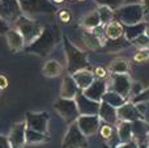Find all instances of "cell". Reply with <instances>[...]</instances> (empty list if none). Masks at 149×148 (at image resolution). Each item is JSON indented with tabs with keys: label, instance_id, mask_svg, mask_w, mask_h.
I'll list each match as a JSON object with an SVG mask.
<instances>
[{
	"label": "cell",
	"instance_id": "cell-1",
	"mask_svg": "<svg viewBox=\"0 0 149 148\" xmlns=\"http://www.w3.org/2000/svg\"><path fill=\"white\" fill-rule=\"evenodd\" d=\"M60 41V30L56 25H47L43 26L41 36L31 42L30 45H26L24 51L28 54H36L45 58L54 50V47Z\"/></svg>",
	"mask_w": 149,
	"mask_h": 148
},
{
	"label": "cell",
	"instance_id": "cell-2",
	"mask_svg": "<svg viewBox=\"0 0 149 148\" xmlns=\"http://www.w3.org/2000/svg\"><path fill=\"white\" fill-rule=\"evenodd\" d=\"M63 47L65 52V60H67V71L70 75H73L77 71L89 70L88 57L82 50L74 46L72 42L67 38V36L63 34Z\"/></svg>",
	"mask_w": 149,
	"mask_h": 148
},
{
	"label": "cell",
	"instance_id": "cell-3",
	"mask_svg": "<svg viewBox=\"0 0 149 148\" xmlns=\"http://www.w3.org/2000/svg\"><path fill=\"white\" fill-rule=\"evenodd\" d=\"M12 28L17 29L21 33L25 45H30L31 42H34L39 36H41L42 30H43V26L38 22V21L33 20L31 17L22 15L15 24H13Z\"/></svg>",
	"mask_w": 149,
	"mask_h": 148
},
{
	"label": "cell",
	"instance_id": "cell-4",
	"mask_svg": "<svg viewBox=\"0 0 149 148\" xmlns=\"http://www.w3.org/2000/svg\"><path fill=\"white\" fill-rule=\"evenodd\" d=\"M144 13V8L141 4H126L119 7L116 13H114V15H116L118 21L122 25L128 26L141 22Z\"/></svg>",
	"mask_w": 149,
	"mask_h": 148
},
{
	"label": "cell",
	"instance_id": "cell-5",
	"mask_svg": "<svg viewBox=\"0 0 149 148\" xmlns=\"http://www.w3.org/2000/svg\"><path fill=\"white\" fill-rule=\"evenodd\" d=\"M21 10L25 16L39 15V13H54L56 7L50 0H18Z\"/></svg>",
	"mask_w": 149,
	"mask_h": 148
},
{
	"label": "cell",
	"instance_id": "cell-6",
	"mask_svg": "<svg viewBox=\"0 0 149 148\" xmlns=\"http://www.w3.org/2000/svg\"><path fill=\"white\" fill-rule=\"evenodd\" d=\"M22 15L18 0H0V20L7 25L13 26Z\"/></svg>",
	"mask_w": 149,
	"mask_h": 148
},
{
	"label": "cell",
	"instance_id": "cell-7",
	"mask_svg": "<svg viewBox=\"0 0 149 148\" xmlns=\"http://www.w3.org/2000/svg\"><path fill=\"white\" fill-rule=\"evenodd\" d=\"M54 109L56 113L64 119L65 123L72 125L77 121L80 117L79 110H77V105L74 100H67V98H59L55 101Z\"/></svg>",
	"mask_w": 149,
	"mask_h": 148
},
{
	"label": "cell",
	"instance_id": "cell-8",
	"mask_svg": "<svg viewBox=\"0 0 149 148\" xmlns=\"http://www.w3.org/2000/svg\"><path fill=\"white\" fill-rule=\"evenodd\" d=\"M88 139L84 134L80 131L77 123L74 122L70 125L67 133L62 142V148H86Z\"/></svg>",
	"mask_w": 149,
	"mask_h": 148
},
{
	"label": "cell",
	"instance_id": "cell-9",
	"mask_svg": "<svg viewBox=\"0 0 149 148\" xmlns=\"http://www.w3.org/2000/svg\"><path fill=\"white\" fill-rule=\"evenodd\" d=\"M49 119L50 115L47 112H26L24 122L26 125V128H30V130L38 131L42 134H47L49 133Z\"/></svg>",
	"mask_w": 149,
	"mask_h": 148
},
{
	"label": "cell",
	"instance_id": "cell-10",
	"mask_svg": "<svg viewBox=\"0 0 149 148\" xmlns=\"http://www.w3.org/2000/svg\"><path fill=\"white\" fill-rule=\"evenodd\" d=\"M80 131L85 136H93L100 131L101 119L98 115H80L76 121Z\"/></svg>",
	"mask_w": 149,
	"mask_h": 148
},
{
	"label": "cell",
	"instance_id": "cell-11",
	"mask_svg": "<svg viewBox=\"0 0 149 148\" xmlns=\"http://www.w3.org/2000/svg\"><path fill=\"white\" fill-rule=\"evenodd\" d=\"M131 84L132 80L128 73H126V75H111V84L109 87V91L116 92L118 94L123 96L124 98H128Z\"/></svg>",
	"mask_w": 149,
	"mask_h": 148
},
{
	"label": "cell",
	"instance_id": "cell-12",
	"mask_svg": "<svg viewBox=\"0 0 149 148\" xmlns=\"http://www.w3.org/2000/svg\"><path fill=\"white\" fill-rule=\"evenodd\" d=\"M116 115H118L119 122H130L134 123L136 121L143 119V114L137 110L136 105L132 104L131 101L126 102L124 105H122L120 108L116 109Z\"/></svg>",
	"mask_w": 149,
	"mask_h": 148
},
{
	"label": "cell",
	"instance_id": "cell-13",
	"mask_svg": "<svg viewBox=\"0 0 149 148\" xmlns=\"http://www.w3.org/2000/svg\"><path fill=\"white\" fill-rule=\"evenodd\" d=\"M25 133H26V125L25 122H17L12 126L7 139L10 148H24L26 144L25 140Z\"/></svg>",
	"mask_w": 149,
	"mask_h": 148
},
{
	"label": "cell",
	"instance_id": "cell-14",
	"mask_svg": "<svg viewBox=\"0 0 149 148\" xmlns=\"http://www.w3.org/2000/svg\"><path fill=\"white\" fill-rule=\"evenodd\" d=\"M74 101H76L77 110H79L80 115H98L101 102H95V101H92V100L86 98V97L82 94V92L77 93Z\"/></svg>",
	"mask_w": 149,
	"mask_h": 148
},
{
	"label": "cell",
	"instance_id": "cell-15",
	"mask_svg": "<svg viewBox=\"0 0 149 148\" xmlns=\"http://www.w3.org/2000/svg\"><path fill=\"white\" fill-rule=\"evenodd\" d=\"M107 89H109V85L106 81L97 80V79H95L92 85L88 87L85 91H82V94H84L86 98L92 100V101L101 102L103 96H105V93L107 92Z\"/></svg>",
	"mask_w": 149,
	"mask_h": 148
},
{
	"label": "cell",
	"instance_id": "cell-16",
	"mask_svg": "<svg viewBox=\"0 0 149 148\" xmlns=\"http://www.w3.org/2000/svg\"><path fill=\"white\" fill-rule=\"evenodd\" d=\"M5 39H7V45L13 52H17L20 50L25 49V41H24L21 33L17 30V29L12 28L10 26L9 30L5 33Z\"/></svg>",
	"mask_w": 149,
	"mask_h": 148
},
{
	"label": "cell",
	"instance_id": "cell-17",
	"mask_svg": "<svg viewBox=\"0 0 149 148\" xmlns=\"http://www.w3.org/2000/svg\"><path fill=\"white\" fill-rule=\"evenodd\" d=\"M79 92H80V89L77 88L72 76L71 75L64 76V79L62 81V88H60V98L74 100Z\"/></svg>",
	"mask_w": 149,
	"mask_h": 148
},
{
	"label": "cell",
	"instance_id": "cell-18",
	"mask_svg": "<svg viewBox=\"0 0 149 148\" xmlns=\"http://www.w3.org/2000/svg\"><path fill=\"white\" fill-rule=\"evenodd\" d=\"M71 76L73 77V80H74V83H76L77 88H79L81 92L85 91L88 87L92 85L93 81L95 80L94 73H93V71H90V70L77 71V72H74L73 75H71Z\"/></svg>",
	"mask_w": 149,
	"mask_h": 148
},
{
	"label": "cell",
	"instance_id": "cell-19",
	"mask_svg": "<svg viewBox=\"0 0 149 148\" xmlns=\"http://www.w3.org/2000/svg\"><path fill=\"white\" fill-rule=\"evenodd\" d=\"M98 117L101 121H103V123H109V125H118V115H116V109L110 105H107L106 102L101 101L100 104V112H98Z\"/></svg>",
	"mask_w": 149,
	"mask_h": 148
},
{
	"label": "cell",
	"instance_id": "cell-20",
	"mask_svg": "<svg viewBox=\"0 0 149 148\" xmlns=\"http://www.w3.org/2000/svg\"><path fill=\"white\" fill-rule=\"evenodd\" d=\"M103 34H105V38L109 41H115L123 37L124 31H123V25H122L119 21H111L110 24L105 25L103 28Z\"/></svg>",
	"mask_w": 149,
	"mask_h": 148
},
{
	"label": "cell",
	"instance_id": "cell-21",
	"mask_svg": "<svg viewBox=\"0 0 149 148\" xmlns=\"http://www.w3.org/2000/svg\"><path fill=\"white\" fill-rule=\"evenodd\" d=\"M145 28H147V22H144V21H141L139 24H135V25H128V26L123 25V31H124L123 36L127 41L132 42L134 39L139 38L140 36L144 34Z\"/></svg>",
	"mask_w": 149,
	"mask_h": 148
},
{
	"label": "cell",
	"instance_id": "cell-22",
	"mask_svg": "<svg viewBox=\"0 0 149 148\" xmlns=\"http://www.w3.org/2000/svg\"><path fill=\"white\" fill-rule=\"evenodd\" d=\"M116 131L120 143H128L134 140V131H132V123L130 122H118Z\"/></svg>",
	"mask_w": 149,
	"mask_h": 148
},
{
	"label": "cell",
	"instance_id": "cell-23",
	"mask_svg": "<svg viewBox=\"0 0 149 148\" xmlns=\"http://www.w3.org/2000/svg\"><path fill=\"white\" fill-rule=\"evenodd\" d=\"M111 75H126L130 72V63L124 58H116L109 66Z\"/></svg>",
	"mask_w": 149,
	"mask_h": 148
},
{
	"label": "cell",
	"instance_id": "cell-24",
	"mask_svg": "<svg viewBox=\"0 0 149 148\" xmlns=\"http://www.w3.org/2000/svg\"><path fill=\"white\" fill-rule=\"evenodd\" d=\"M62 72H63V66L55 59L47 60L43 64V68H42V73L46 77H58L59 75H62Z\"/></svg>",
	"mask_w": 149,
	"mask_h": 148
},
{
	"label": "cell",
	"instance_id": "cell-25",
	"mask_svg": "<svg viewBox=\"0 0 149 148\" xmlns=\"http://www.w3.org/2000/svg\"><path fill=\"white\" fill-rule=\"evenodd\" d=\"M103 102H106L107 105H110V106L115 108V109H118V108H120L122 105H124L127 102V98H124L123 96H120V94H118L116 92H113V91H109L105 93V96H103L102 98Z\"/></svg>",
	"mask_w": 149,
	"mask_h": 148
},
{
	"label": "cell",
	"instance_id": "cell-26",
	"mask_svg": "<svg viewBox=\"0 0 149 148\" xmlns=\"http://www.w3.org/2000/svg\"><path fill=\"white\" fill-rule=\"evenodd\" d=\"M25 140H26V144H39V143H46V142H49L50 138L47 134H42V133H38V131L26 128Z\"/></svg>",
	"mask_w": 149,
	"mask_h": 148
},
{
	"label": "cell",
	"instance_id": "cell-27",
	"mask_svg": "<svg viewBox=\"0 0 149 148\" xmlns=\"http://www.w3.org/2000/svg\"><path fill=\"white\" fill-rule=\"evenodd\" d=\"M84 42L88 49L90 50L101 49L103 45V41L100 38V36H97V33H94L92 30H86L84 33Z\"/></svg>",
	"mask_w": 149,
	"mask_h": 148
},
{
	"label": "cell",
	"instance_id": "cell-28",
	"mask_svg": "<svg viewBox=\"0 0 149 148\" xmlns=\"http://www.w3.org/2000/svg\"><path fill=\"white\" fill-rule=\"evenodd\" d=\"M82 26H84L86 30H95L98 26H101V21H100V17H98L97 12H92L89 15H86L84 18H82Z\"/></svg>",
	"mask_w": 149,
	"mask_h": 148
},
{
	"label": "cell",
	"instance_id": "cell-29",
	"mask_svg": "<svg viewBox=\"0 0 149 148\" xmlns=\"http://www.w3.org/2000/svg\"><path fill=\"white\" fill-rule=\"evenodd\" d=\"M95 12H97L98 17H100L101 25H107V24H110L111 21H113L114 16H115L114 15V10L109 7H105V5H100Z\"/></svg>",
	"mask_w": 149,
	"mask_h": 148
},
{
	"label": "cell",
	"instance_id": "cell-30",
	"mask_svg": "<svg viewBox=\"0 0 149 148\" xmlns=\"http://www.w3.org/2000/svg\"><path fill=\"white\" fill-rule=\"evenodd\" d=\"M116 131V127H114L113 125H109V123H101V127H100V135L102 136V139H105L106 142L113 136V134Z\"/></svg>",
	"mask_w": 149,
	"mask_h": 148
},
{
	"label": "cell",
	"instance_id": "cell-31",
	"mask_svg": "<svg viewBox=\"0 0 149 148\" xmlns=\"http://www.w3.org/2000/svg\"><path fill=\"white\" fill-rule=\"evenodd\" d=\"M134 60L136 63H143V62L149 60V49H140L134 55Z\"/></svg>",
	"mask_w": 149,
	"mask_h": 148
},
{
	"label": "cell",
	"instance_id": "cell-32",
	"mask_svg": "<svg viewBox=\"0 0 149 148\" xmlns=\"http://www.w3.org/2000/svg\"><path fill=\"white\" fill-rule=\"evenodd\" d=\"M132 104H145V102H149V88L144 89V91L141 92L140 94H137L136 97H134L132 98Z\"/></svg>",
	"mask_w": 149,
	"mask_h": 148
},
{
	"label": "cell",
	"instance_id": "cell-33",
	"mask_svg": "<svg viewBox=\"0 0 149 148\" xmlns=\"http://www.w3.org/2000/svg\"><path fill=\"white\" fill-rule=\"evenodd\" d=\"M98 4L101 5H105V7H109L111 9H118L119 7H122V3L123 0H95Z\"/></svg>",
	"mask_w": 149,
	"mask_h": 148
},
{
	"label": "cell",
	"instance_id": "cell-34",
	"mask_svg": "<svg viewBox=\"0 0 149 148\" xmlns=\"http://www.w3.org/2000/svg\"><path fill=\"white\" fill-rule=\"evenodd\" d=\"M132 43H134L135 46L139 47V50L140 49H149V38L145 36V34L140 36L139 38L134 39V41H132Z\"/></svg>",
	"mask_w": 149,
	"mask_h": 148
},
{
	"label": "cell",
	"instance_id": "cell-35",
	"mask_svg": "<svg viewBox=\"0 0 149 148\" xmlns=\"http://www.w3.org/2000/svg\"><path fill=\"white\" fill-rule=\"evenodd\" d=\"M93 73H94V77L97 79V80H103V79L107 76V70H106L105 67H101V66H98V67L94 68V71H93Z\"/></svg>",
	"mask_w": 149,
	"mask_h": 148
},
{
	"label": "cell",
	"instance_id": "cell-36",
	"mask_svg": "<svg viewBox=\"0 0 149 148\" xmlns=\"http://www.w3.org/2000/svg\"><path fill=\"white\" fill-rule=\"evenodd\" d=\"M143 91H144V89H143L141 84L132 81V84H131V91H130V97H132V98H134V97H136L137 94L141 93Z\"/></svg>",
	"mask_w": 149,
	"mask_h": 148
},
{
	"label": "cell",
	"instance_id": "cell-37",
	"mask_svg": "<svg viewBox=\"0 0 149 148\" xmlns=\"http://www.w3.org/2000/svg\"><path fill=\"white\" fill-rule=\"evenodd\" d=\"M59 18H60V21L62 22H70L71 21V13L68 12V10H65V9H63V10H60L59 12Z\"/></svg>",
	"mask_w": 149,
	"mask_h": 148
},
{
	"label": "cell",
	"instance_id": "cell-38",
	"mask_svg": "<svg viewBox=\"0 0 149 148\" xmlns=\"http://www.w3.org/2000/svg\"><path fill=\"white\" fill-rule=\"evenodd\" d=\"M116 148H139V144H137V142L134 139V140L128 142V143H120Z\"/></svg>",
	"mask_w": 149,
	"mask_h": 148
},
{
	"label": "cell",
	"instance_id": "cell-39",
	"mask_svg": "<svg viewBox=\"0 0 149 148\" xmlns=\"http://www.w3.org/2000/svg\"><path fill=\"white\" fill-rule=\"evenodd\" d=\"M9 28H10L9 25H7L4 21L0 20V36H5V33L9 30Z\"/></svg>",
	"mask_w": 149,
	"mask_h": 148
},
{
	"label": "cell",
	"instance_id": "cell-40",
	"mask_svg": "<svg viewBox=\"0 0 149 148\" xmlns=\"http://www.w3.org/2000/svg\"><path fill=\"white\" fill-rule=\"evenodd\" d=\"M0 148H10L9 143H8L7 136L1 135V134H0Z\"/></svg>",
	"mask_w": 149,
	"mask_h": 148
},
{
	"label": "cell",
	"instance_id": "cell-41",
	"mask_svg": "<svg viewBox=\"0 0 149 148\" xmlns=\"http://www.w3.org/2000/svg\"><path fill=\"white\" fill-rule=\"evenodd\" d=\"M7 87H8V79H7V76L0 75V91H1V89H5Z\"/></svg>",
	"mask_w": 149,
	"mask_h": 148
},
{
	"label": "cell",
	"instance_id": "cell-42",
	"mask_svg": "<svg viewBox=\"0 0 149 148\" xmlns=\"http://www.w3.org/2000/svg\"><path fill=\"white\" fill-rule=\"evenodd\" d=\"M126 4H140V0H123Z\"/></svg>",
	"mask_w": 149,
	"mask_h": 148
},
{
	"label": "cell",
	"instance_id": "cell-43",
	"mask_svg": "<svg viewBox=\"0 0 149 148\" xmlns=\"http://www.w3.org/2000/svg\"><path fill=\"white\" fill-rule=\"evenodd\" d=\"M143 8H144V12L145 9H149V0H143Z\"/></svg>",
	"mask_w": 149,
	"mask_h": 148
},
{
	"label": "cell",
	"instance_id": "cell-44",
	"mask_svg": "<svg viewBox=\"0 0 149 148\" xmlns=\"http://www.w3.org/2000/svg\"><path fill=\"white\" fill-rule=\"evenodd\" d=\"M144 34H145V36H147L148 38H149V24H147V28H145V31H144Z\"/></svg>",
	"mask_w": 149,
	"mask_h": 148
},
{
	"label": "cell",
	"instance_id": "cell-45",
	"mask_svg": "<svg viewBox=\"0 0 149 148\" xmlns=\"http://www.w3.org/2000/svg\"><path fill=\"white\" fill-rule=\"evenodd\" d=\"M50 1H54V3H56V4H59V3H63L64 0H50Z\"/></svg>",
	"mask_w": 149,
	"mask_h": 148
},
{
	"label": "cell",
	"instance_id": "cell-46",
	"mask_svg": "<svg viewBox=\"0 0 149 148\" xmlns=\"http://www.w3.org/2000/svg\"><path fill=\"white\" fill-rule=\"evenodd\" d=\"M147 139H148V146H149V134H148V138Z\"/></svg>",
	"mask_w": 149,
	"mask_h": 148
},
{
	"label": "cell",
	"instance_id": "cell-47",
	"mask_svg": "<svg viewBox=\"0 0 149 148\" xmlns=\"http://www.w3.org/2000/svg\"><path fill=\"white\" fill-rule=\"evenodd\" d=\"M79 1H84V0H79Z\"/></svg>",
	"mask_w": 149,
	"mask_h": 148
},
{
	"label": "cell",
	"instance_id": "cell-48",
	"mask_svg": "<svg viewBox=\"0 0 149 148\" xmlns=\"http://www.w3.org/2000/svg\"><path fill=\"white\" fill-rule=\"evenodd\" d=\"M147 148H149V146H148V147H147Z\"/></svg>",
	"mask_w": 149,
	"mask_h": 148
},
{
	"label": "cell",
	"instance_id": "cell-49",
	"mask_svg": "<svg viewBox=\"0 0 149 148\" xmlns=\"http://www.w3.org/2000/svg\"><path fill=\"white\" fill-rule=\"evenodd\" d=\"M139 148H141V147H139Z\"/></svg>",
	"mask_w": 149,
	"mask_h": 148
}]
</instances>
